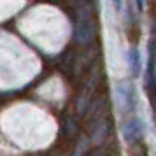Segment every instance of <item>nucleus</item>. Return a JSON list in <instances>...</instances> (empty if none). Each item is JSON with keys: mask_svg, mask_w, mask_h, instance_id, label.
I'll return each instance as SVG.
<instances>
[{"mask_svg": "<svg viewBox=\"0 0 156 156\" xmlns=\"http://www.w3.org/2000/svg\"><path fill=\"white\" fill-rule=\"evenodd\" d=\"M116 100L123 111H133L135 107V91L132 86L121 84L116 88Z\"/></svg>", "mask_w": 156, "mask_h": 156, "instance_id": "obj_1", "label": "nucleus"}, {"mask_svg": "<svg viewBox=\"0 0 156 156\" xmlns=\"http://www.w3.org/2000/svg\"><path fill=\"white\" fill-rule=\"evenodd\" d=\"M137 2H139V4H140V5H142V4H144V0H137Z\"/></svg>", "mask_w": 156, "mask_h": 156, "instance_id": "obj_5", "label": "nucleus"}, {"mask_svg": "<svg viewBox=\"0 0 156 156\" xmlns=\"http://www.w3.org/2000/svg\"><path fill=\"white\" fill-rule=\"evenodd\" d=\"M144 132V125L139 118H132L123 125V137L126 142H133L135 139H139Z\"/></svg>", "mask_w": 156, "mask_h": 156, "instance_id": "obj_2", "label": "nucleus"}, {"mask_svg": "<svg viewBox=\"0 0 156 156\" xmlns=\"http://www.w3.org/2000/svg\"><path fill=\"white\" fill-rule=\"evenodd\" d=\"M114 2V7H116V11H121L123 9V2L121 0H112Z\"/></svg>", "mask_w": 156, "mask_h": 156, "instance_id": "obj_4", "label": "nucleus"}, {"mask_svg": "<svg viewBox=\"0 0 156 156\" xmlns=\"http://www.w3.org/2000/svg\"><path fill=\"white\" fill-rule=\"evenodd\" d=\"M128 60H130V67H132L133 76H137L140 72V53H139L137 48H132L128 51Z\"/></svg>", "mask_w": 156, "mask_h": 156, "instance_id": "obj_3", "label": "nucleus"}]
</instances>
